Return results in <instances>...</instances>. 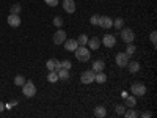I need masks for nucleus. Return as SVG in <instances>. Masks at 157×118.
Masks as SVG:
<instances>
[{
	"label": "nucleus",
	"instance_id": "obj_1",
	"mask_svg": "<svg viewBox=\"0 0 157 118\" xmlns=\"http://www.w3.org/2000/svg\"><path fill=\"white\" fill-rule=\"evenodd\" d=\"M74 52H75V58H77L78 61H88V60L91 58L90 49H88L86 46H78Z\"/></svg>",
	"mask_w": 157,
	"mask_h": 118
},
{
	"label": "nucleus",
	"instance_id": "obj_2",
	"mask_svg": "<svg viewBox=\"0 0 157 118\" xmlns=\"http://www.w3.org/2000/svg\"><path fill=\"white\" fill-rule=\"evenodd\" d=\"M22 93H24V96H27V98H32V96H35L36 95V87H35V84L33 82H27L25 81V84L22 85Z\"/></svg>",
	"mask_w": 157,
	"mask_h": 118
},
{
	"label": "nucleus",
	"instance_id": "obj_3",
	"mask_svg": "<svg viewBox=\"0 0 157 118\" xmlns=\"http://www.w3.org/2000/svg\"><path fill=\"white\" fill-rule=\"evenodd\" d=\"M121 38L124 43H134L135 41V33L130 29H121Z\"/></svg>",
	"mask_w": 157,
	"mask_h": 118
},
{
	"label": "nucleus",
	"instance_id": "obj_4",
	"mask_svg": "<svg viewBox=\"0 0 157 118\" xmlns=\"http://www.w3.org/2000/svg\"><path fill=\"white\" fill-rule=\"evenodd\" d=\"M94 71L93 69H88V71H83L82 73V76H80V81H82V84H85V85H88V84H91V82H94Z\"/></svg>",
	"mask_w": 157,
	"mask_h": 118
},
{
	"label": "nucleus",
	"instance_id": "obj_5",
	"mask_svg": "<svg viewBox=\"0 0 157 118\" xmlns=\"http://www.w3.org/2000/svg\"><path fill=\"white\" fill-rule=\"evenodd\" d=\"M116 65L120 68H126L127 63H129V55L126 54V52H120V54H116Z\"/></svg>",
	"mask_w": 157,
	"mask_h": 118
},
{
	"label": "nucleus",
	"instance_id": "obj_6",
	"mask_svg": "<svg viewBox=\"0 0 157 118\" xmlns=\"http://www.w3.org/2000/svg\"><path fill=\"white\" fill-rule=\"evenodd\" d=\"M130 91H132L134 96H143V95L146 93V87L143 85V84H132Z\"/></svg>",
	"mask_w": 157,
	"mask_h": 118
},
{
	"label": "nucleus",
	"instance_id": "obj_7",
	"mask_svg": "<svg viewBox=\"0 0 157 118\" xmlns=\"http://www.w3.org/2000/svg\"><path fill=\"white\" fill-rule=\"evenodd\" d=\"M68 36H66V32H64V30H57L55 33H54V38H52V39H54V44H63L64 43V39H66Z\"/></svg>",
	"mask_w": 157,
	"mask_h": 118
},
{
	"label": "nucleus",
	"instance_id": "obj_8",
	"mask_svg": "<svg viewBox=\"0 0 157 118\" xmlns=\"http://www.w3.org/2000/svg\"><path fill=\"white\" fill-rule=\"evenodd\" d=\"M63 46H64V49L66 50H69V52H74L77 47H78V43H77V39H64V43H63Z\"/></svg>",
	"mask_w": 157,
	"mask_h": 118
},
{
	"label": "nucleus",
	"instance_id": "obj_9",
	"mask_svg": "<svg viewBox=\"0 0 157 118\" xmlns=\"http://www.w3.org/2000/svg\"><path fill=\"white\" fill-rule=\"evenodd\" d=\"M63 10L69 13V14H72V13L75 11V3L74 0H63Z\"/></svg>",
	"mask_w": 157,
	"mask_h": 118
},
{
	"label": "nucleus",
	"instance_id": "obj_10",
	"mask_svg": "<svg viewBox=\"0 0 157 118\" xmlns=\"http://www.w3.org/2000/svg\"><path fill=\"white\" fill-rule=\"evenodd\" d=\"M98 25H101L102 29H110L112 25H113V21L109 18V16H101L99 18V24Z\"/></svg>",
	"mask_w": 157,
	"mask_h": 118
},
{
	"label": "nucleus",
	"instance_id": "obj_11",
	"mask_svg": "<svg viewBox=\"0 0 157 118\" xmlns=\"http://www.w3.org/2000/svg\"><path fill=\"white\" fill-rule=\"evenodd\" d=\"M102 43H104V46H105V47H115L116 38L113 35H105V36L102 38Z\"/></svg>",
	"mask_w": 157,
	"mask_h": 118
},
{
	"label": "nucleus",
	"instance_id": "obj_12",
	"mask_svg": "<svg viewBox=\"0 0 157 118\" xmlns=\"http://www.w3.org/2000/svg\"><path fill=\"white\" fill-rule=\"evenodd\" d=\"M46 66H47V71H57V69H60V61L57 58H50V60H47Z\"/></svg>",
	"mask_w": 157,
	"mask_h": 118
},
{
	"label": "nucleus",
	"instance_id": "obj_13",
	"mask_svg": "<svg viewBox=\"0 0 157 118\" xmlns=\"http://www.w3.org/2000/svg\"><path fill=\"white\" fill-rule=\"evenodd\" d=\"M8 24L11 25V27H19L21 25V18H19V14H11L10 13V16H8Z\"/></svg>",
	"mask_w": 157,
	"mask_h": 118
},
{
	"label": "nucleus",
	"instance_id": "obj_14",
	"mask_svg": "<svg viewBox=\"0 0 157 118\" xmlns=\"http://www.w3.org/2000/svg\"><path fill=\"white\" fill-rule=\"evenodd\" d=\"M57 74H58V81H69V77H71V74H69V69H63V68H60V69H57Z\"/></svg>",
	"mask_w": 157,
	"mask_h": 118
},
{
	"label": "nucleus",
	"instance_id": "obj_15",
	"mask_svg": "<svg viewBox=\"0 0 157 118\" xmlns=\"http://www.w3.org/2000/svg\"><path fill=\"white\" fill-rule=\"evenodd\" d=\"M86 46H88V49H91V50H98V49H99V46H101L99 38H91V39H88Z\"/></svg>",
	"mask_w": 157,
	"mask_h": 118
},
{
	"label": "nucleus",
	"instance_id": "obj_16",
	"mask_svg": "<svg viewBox=\"0 0 157 118\" xmlns=\"http://www.w3.org/2000/svg\"><path fill=\"white\" fill-rule=\"evenodd\" d=\"M104 68H105V63H104L102 60H96L93 63V71L94 73H101V71H104Z\"/></svg>",
	"mask_w": 157,
	"mask_h": 118
},
{
	"label": "nucleus",
	"instance_id": "obj_17",
	"mask_svg": "<svg viewBox=\"0 0 157 118\" xmlns=\"http://www.w3.org/2000/svg\"><path fill=\"white\" fill-rule=\"evenodd\" d=\"M105 115H107V109H105V107L98 106V107L94 109V116H98V118H104Z\"/></svg>",
	"mask_w": 157,
	"mask_h": 118
},
{
	"label": "nucleus",
	"instance_id": "obj_18",
	"mask_svg": "<svg viewBox=\"0 0 157 118\" xmlns=\"http://www.w3.org/2000/svg\"><path fill=\"white\" fill-rule=\"evenodd\" d=\"M124 104L127 107H135L137 106V99H135V96L132 95V96H126L124 98Z\"/></svg>",
	"mask_w": 157,
	"mask_h": 118
},
{
	"label": "nucleus",
	"instance_id": "obj_19",
	"mask_svg": "<svg viewBox=\"0 0 157 118\" xmlns=\"http://www.w3.org/2000/svg\"><path fill=\"white\" fill-rule=\"evenodd\" d=\"M105 81H107V74H104V71L94 74V82H98V84H104Z\"/></svg>",
	"mask_w": 157,
	"mask_h": 118
},
{
	"label": "nucleus",
	"instance_id": "obj_20",
	"mask_svg": "<svg viewBox=\"0 0 157 118\" xmlns=\"http://www.w3.org/2000/svg\"><path fill=\"white\" fill-rule=\"evenodd\" d=\"M127 66H129V71L130 73H138L140 71V63L138 61H129Z\"/></svg>",
	"mask_w": 157,
	"mask_h": 118
},
{
	"label": "nucleus",
	"instance_id": "obj_21",
	"mask_svg": "<svg viewBox=\"0 0 157 118\" xmlns=\"http://www.w3.org/2000/svg\"><path fill=\"white\" fill-rule=\"evenodd\" d=\"M47 81H49L50 84H55V82L58 81V74H57V71H49V76H47Z\"/></svg>",
	"mask_w": 157,
	"mask_h": 118
},
{
	"label": "nucleus",
	"instance_id": "obj_22",
	"mask_svg": "<svg viewBox=\"0 0 157 118\" xmlns=\"http://www.w3.org/2000/svg\"><path fill=\"white\" fill-rule=\"evenodd\" d=\"M88 39H90V38H88V36H86L85 33H82L80 36L77 38V43H78V46H86V43H88Z\"/></svg>",
	"mask_w": 157,
	"mask_h": 118
},
{
	"label": "nucleus",
	"instance_id": "obj_23",
	"mask_svg": "<svg viewBox=\"0 0 157 118\" xmlns=\"http://www.w3.org/2000/svg\"><path fill=\"white\" fill-rule=\"evenodd\" d=\"M24 84H25V77H24V76H21V74H19V76H16V77H14V85L22 87Z\"/></svg>",
	"mask_w": 157,
	"mask_h": 118
},
{
	"label": "nucleus",
	"instance_id": "obj_24",
	"mask_svg": "<svg viewBox=\"0 0 157 118\" xmlns=\"http://www.w3.org/2000/svg\"><path fill=\"white\" fill-rule=\"evenodd\" d=\"M113 25H115V27H116L118 30H121V29H123V25H124V19H123V18L115 19V21H113Z\"/></svg>",
	"mask_w": 157,
	"mask_h": 118
},
{
	"label": "nucleus",
	"instance_id": "obj_25",
	"mask_svg": "<svg viewBox=\"0 0 157 118\" xmlns=\"http://www.w3.org/2000/svg\"><path fill=\"white\" fill-rule=\"evenodd\" d=\"M124 115H126L127 118H137V116H138V112H137V110H134V107H130V110L124 112Z\"/></svg>",
	"mask_w": 157,
	"mask_h": 118
},
{
	"label": "nucleus",
	"instance_id": "obj_26",
	"mask_svg": "<svg viewBox=\"0 0 157 118\" xmlns=\"http://www.w3.org/2000/svg\"><path fill=\"white\" fill-rule=\"evenodd\" d=\"M21 10H22V6H21L19 3H16V5H13V6H11L10 13H11V14H19V13H21Z\"/></svg>",
	"mask_w": 157,
	"mask_h": 118
},
{
	"label": "nucleus",
	"instance_id": "obj_27",
	"mask_svg": "<svg viewBox=\"0 0 157 118\" xmlns=\"http://www.w3.org/2000/svg\"><path fill=\"white\" fill-rule=\"evenodd\" d=\"M60 68H63V69H71L72 65H71L69 60H63V61H60Z\"/></svg>",
	"mask_w": 157,
	"mask_h": 118
},
{
	"label": "nucleus",
	"instance_id": "obj_28",
	"mask_svg": "<svg viewBox=\"0 0 157 118\" xmlns=\"http://www.w3.org/2000/svg\"><path fill=\"white\" fill-rule=\"evenodd\" d=\"M134 52H135V46H134L132 43H127V47H126V54L130 57V55L134 54Z\"/></svg>",
	"mask_w": 157,
	"mask_h": 118
},
{
	"label": "nucleus",
	"instance_id": "obj_29",
	"mask_svg": "<svg viewBox=\"0 0 157 118\" xmlns=\"http://www.w3.org/2000/svg\"><path fill=\"white\" fill-rule=\"evenodd\" d=\"M149 39H151L152 46L155 47V46H157V33H155V32H151V35H149Z\"/></svg>",
	"mask_w": 157,
	"mask_h": 118
},
{
	"label": "nucleus",
	"instance_id": "obj_30",
	"mask_svg": "<svg viewBox=\"0 0 157 118\" xmlns=\"http://www.w3.org/2000/svg\"><path fill=\"white\" fill-rule=\"evenodd\" d=\"M54 25H55V27H61V25H63V19L60 18V16H57V18H54Z\"/></svg>",
	"mask_w": 157,
	"mask_h": 118
},
{
	"label": "nucleus",
	"instance_id": "obj_31",
	"mask_svg": "<svg viewBox=\"0 0 157 118\" xmlns=\"http://www.w3.org/2000/svg\"><path fill=\"white\" fill-rule=\"evenodd\" d=\"M99 18H101V16H98V14L91 16V19H90V24H91V25H98V24H99Z\"/></svg>",
	"mask_w": 157,
	"mask_h": 118
},
{
	"label": "nucleus",
	"instance_id": "obj_32",
	"mask_svg": "<svg viewBox=\"0 0 157 118\" xmlns=\"http://www.w3.org/2000/svg\"><path fill=\"white\" fill-rule=\"evenodd\" d=\"M115 112H116L118 115H124L126 107H124V106H116V107H115Z\"/></svg>",
	"mask_w": 157,
	"mask_h": 118
},
{
	"label": "nucleus",
	"instance_id": "obj_33",
	"mask_svg": "<svg viewBox=\"0 0 157 118\" xmlns=\"http://www.w3.org/2000/svg\"><path fill=\"white\" fill-rule=\"evenodd\" d=\"M44 2L49 5V6H57L60 3V0H44Z\"/></svg>",
	"mask_w": 157,
	"mask_h": 118
},
{
	"label": "nucleus",
	"instance_id": "obj_34",
	"mask_svg": "<svg viewBox=\"0 0 157 118\" xmlns=\"http://www.w3.org/2000/svg\"><path fill=\"white\" fill-rule=\"evenodd\" d=\"M151 115H152L151 112H145V113H143L141 116H143V118H151Z\"/></svg>",
	"mask_w": 157,
	"mask_h": 118
},
{
	"label": "nucleus",
	"instance_id": "obj_35",
	"mask_svg": "<svg viewBox=\"0 0 157 118\" xmlns=\"http://www.w3.org/2000/svg\"><path fill=\"white\" fill-rule=\"evenodd\" d=\"M3 110H5V104L0 101V112H3Z\"/></svg>",
	"mask_w": 157,
	"mask_h": 118
}]
</instances>
